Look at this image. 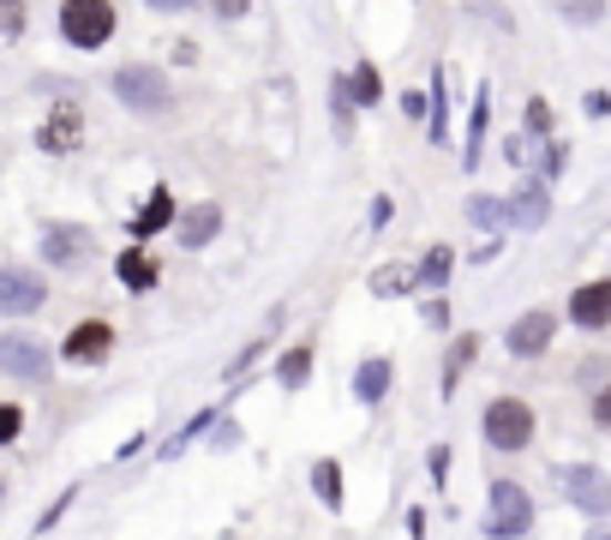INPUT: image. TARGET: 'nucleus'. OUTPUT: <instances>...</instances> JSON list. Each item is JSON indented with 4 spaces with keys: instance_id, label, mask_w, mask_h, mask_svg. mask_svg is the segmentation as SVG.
<instances>
[{
    "instance_id": "nucleus-15",
    "label": "nucleus",
    "mask_w": 611,
    "mask_h": 540,
    "mask_svg": "<svg viewBox=\"0 0 611 540\" xmlns=\"http://www.w3.org/2000/svg\"><path fill=\"white\" fill-rule=\"evenodd\" d=\"M169 223H174V193H169V186H156L151 204L139 211V223H132V241H151L156 228H169Z\"/></svg>"
},
{
    "instance_id": "nucleus-9",
    "label": "nucleus",
    "mask_w": 611,
    "mask_h": 540,
    "mask_svg": "<svg viewBox=\"0 0 611 540\" xmlns=\"http://www.w3.org/2000/svg\"><path fill=\"white\" fill-rule=\"evenodd\" d=\"M49 300V288H42V276L31 271H0V313H37V306Z\"/></svg>"
},
{
    "instance_id": "nucleus-11",
    "label": "nucleus",
    "mask_w": 611,
    "mask_h": 540,
    "mask_svg": "<svg viewBox=\"0 0 611 540\" xmlns=\"http://www.w3.org/2000/svg\"><path fill=\"white\" fill-rule=\"evenodd\" d=\"M503 211H510V223H516V228H540L546 216H551V193H546V174H533V181H521V186H516V198L503 204Z\"/></svg>"
},
{
    "instance_id": "nucleus-38",
    "label": "nucleus",
    "mask_w": 611,
    "mask_h": 540,
    "mask_svg": "<svg viewBox=\"0 0 611 540\" xmlns=\"http://www.w3.org/2000/svg\"><path fill=\"white\" fill-rule=\"evenodd\" d=\"M0 499H7V480H0Z\"/></svg>"
},
{
    "instance_id": "nucleus-13",
    "label": "nucleus",
    "mask_w": 611,
    "mask_h": 540,
    "mask_svg": "<svg viewBox=\"0 0 611 540\" xmlns=\"http://www.w3.org/2000/svg\"><path fill=\"white\" fill-rule=\"evenodd\" d=\"M174 228H181V246H211L222 228V204H192L186 216H174Z\"/></svg>"
},
{
    "instance_id": "nucleus-14",
    "label": "nucleus",
    "mask_w": 611,
    "mask_h": 540,
    "mask_svg": "<svg viewBox=\"0 0 611 540\" xmlns=\"http://www.w3.org/2000/svg\"><path fill=\"white\" fill-rule=\"evenodd\" d=\"M84 253H91V235H84V228H49V241H42V258H49V265H79Z\"/></svg>"
},
{
    "instance_id": "nucleus-12",
    "label": "nucleus",
    "mask_w": 611,
    "mask_h": 540,
    "mask_svg": "<svg viewBox=\"0 0 611 540\" xmlns=\"http://www.w3.org/2000/svg\"><path fill=\"white\" fill-rule=\"evenodd\" d=\"M570 318L581 330H605L611 325V283H581L570 300Z\"/></svg>"
},
{
    "instance_id": "nucleus-31",
    "label": "nucleus",
    "mask_w": 611,
    "mask_h": 540,
    "mask_svg": "<svg viewBox=\"0 0 611 540\" xmlns=\"http://www.w3.org/2000/svg\"><path fill=\"white\" fill-rule=\"evenodd\" d=\"M426 109H431V91H420V84H414V91H401V114H408V121H420Z\"/></svg>"
},
{
    "instance_id": "nucleus-21",
    "label": "nucleus",
    "mask_w": 611,
    "mask_h": 540,
    "mask_svg": "<svg viewBox=\"0 0 611 540\" xmlns=\"http://www.w3.org/2000/svg\"><path fill=\"white\" fill-rule=\"evenodd\" d=\"M312 487H318V499L330 505V510H342V469H336L330 457H324V462H312Z\"/></svg>"
},
{
    "instance_id": "nucleus-28",
    "label": "nucleus",
    "mask_w": 611,
    "mask_h": 540,
    "mask_svg": "<svg viewBox=\"0 0 611 540\" xmlns=\"http://www.w3.org/2000/svg\"><path fill=\"white\" fill-rule=\"evenodd\" d=\"M473 355H480V343H473V337H461V343L450 348V367H444V390H456V373H461V360H473Z\"/></svg>"
},
{
    "instance_id": "nucleus-8",
    "label": "nucleus",
    "mask_w": 611,
    "mask_h": 540,
    "mask_svg": "<svg viewBox=\"0 0 611 540\" xmlns=\"http://www.w3.org/2000/svg\"><path fill=\"white\" fill-rule=\"evenodd\" d=\"M114 348V325H102V318H84V325H72V337L61 343V355L72 367H96V360H109Z\"/></svg>"
},
{
    "instance_id": "nucleus-17",
    "label": "nucleus",
    "mask_w": 611,
    "mask_h": 540,
    "mask_svg": "<svg viewBox=\"0 0 611 540\" xmlns=\"http://www.w3.org/2000/svg\"><path fill=\"white\" fill-rule=\"evenodd\" d=\"M384 390H390V360H360V373H354V397L360 403H384Z\"/></svg>"
},
{
    "instance_id": "nucleus-35",
    "label": "nucleus",
    "mask_w": 611,
    "mask_h": 540,
    "mask_svg": "<svg viewBox=\"0 0 611 540\" xmlns=\"http://www.w3.org/2000/svg\"><path fill=\"white\" fill-rule=\"evenodd\" d=\"M593 420H600V427H611V390H600V397H593Z\"/></svg>"
},
{
    "instance_id": "nucleus-7",
    "label": "nucleus",
    "mask_w": 611,
    "mask_h": 540,
    "mask_svg": "<svg viewBox=\"0 0 611 540\" xmlns=\"http://www.w3.org/2000/svg\"><path fill=\"white\" fill-rule=\"evenodd\" d=\"M0 373H12L19 385H42L49 378V348L31 337H0Z\"/></svg>"
},
{
    "instance_id": "nucleus-19",
    "label": "nucleus",
    "mask_w": 611,
    "mask_h": 540,
    "mask_svg": "<svg viewBox=\"0 0 611 540\" xmlns=\"http://www.w3.org/2000/svg\"><path fill=\"white\" fill-rule=\"evenodd\" d=\"M354 102H360V109H378V102H384V79H378V67H371V61H360V67H354Z\"/></svg>"
},
{
    "instance_id": "nucleus-16",
    "label": "nucleus",
    "mask_w": 611,
    "mask_h": 540,
    "mask_svg": "<svg viewBox=\"0 0 611 540\" xmlns=\"http://www.w3.org/2000/svg\"><path fill=\"white\" fill-rule=\"evenodd\" d=\"M114 271H121V283L132 288V295L156 288V258H151V253H139V246H126V253L114 258Z\"/></svg>"
},
{
    "instance_id": "nucleus-10",
    "label": "nucleus",
    "mask_w": 611,
    "mask_h": 540,
    "mask_svg": "<svg viewBox=\"0 0 611 540\" xmlns=\"http://www.w3.org/2000/svg\"><path fill=\"white\" fill-rule=\"evenodd\" d=\"M551 330H558V318H551V313H546V306H540V313H521V318H516V325H510V337H503V343H510V355H521V360H533V355H546V343H551Z\"/></svg>"
},
{
    "instance_id": "nucleus-29",
    "label": "nucleus",
    "mask_w": 611,
    "mask_h": 540,
    "mask_svg": "<svg viewBox=\"0 0 611 540\" xmlns=\"http://www.w3.org/2000/svg\"><path fill=\"white\" fill-rule=\"evenodd\" d=\"M24 31V0H0V37H19Z\"/></svg>"
},
{
    "instance_id": "nucleus-3",
    "label": "nucleus",
    "mask_w": 611,
    "mask_h": 540,
    "mask_svg": "<svg viewBox=\"0 0 611 540\" xmlns=\"http://www.w3.org/2000/svg\"><path fill=\"white\" fill-rule=\"evenodd\" d=\"M486 445L491 450H528L533 445V408L521 403V397H498L486 408Z\"/></svg>"
},
{
    "instance_id": "nucleus-37",
    "label": "nucleus",
    "mask_w": 611,
    "mask_h": 540,
    "mask_svg": "<svg viewBox=\"0 0 611 540\" xmlns=\"http://www.w3.org/2000/svg\"><path fill=\"white\" fill-rule=\"evenodd\" d=\"M588 540H611V529H593V534H588Z\"/></svg>"
},
{
    "instance_id": "nucleus-5",
    "label": "nucleus",
    "mask_w": 611,
    "mask_h": 540,
    "mask_svg": "<svg viewBox=\"0 0 611 540\" xmlns=\"http://www.w3.org/2000/svg\"><path fill=\"white\" fill-rule=\"evenodd\" d=\"M37 144L49 156H67V151H79L84 144V109L72 96H54V109L42 114V126H37Z\"/></svg>"
},
{
    "instance_id": "nucleus-18",
    "label": "nucleus",
    "mask_w": 611,
    "mask_h": 540,
    "mask_svg": "<svg viewBox=\"0 0 611 540\" xmlns=\"http://www.w3.org/2000/svg\"><path fill=\"white\" fill-rule=\"evenodd\" d=\"M426 133L431 144H450V102H444V72L431 79V109H426Z\"/></svg>"
},
{
    "instance_id": "nucleus-25",
    "label": "nucleus",
    "mask_w": 611,
    "mask_h": 540,
    "mask_svg": "<svg viewBox=\"0 0 611 540\" xmlns=\"http://www.w3.org/2000/svg\"><path fill=\"white\" fill-rule=\"evenodd\" d=\"M570 24H600L605 19V0H551Z\"/></svg>"
},
{
    "instance_id": "nucleus-34",
    "label": "nucleus",
    "mask_w": 611,
    "mask_h": 540,
    "mask_svg": "<svg viewBox=\"0 0 611 540\" xmlns=\"http://www.w3.org/2000/svg\"><path fill=\"white\" fill-rule=\"evenodd\" d=\"M211 7H216V12H222V19H241V12H246V7H252V0H211Z\"/></svg>"
},
{
    "instance_id": "nucleus-4",
    "label": "nucleus",
    "mask_w": 611,
    "mask_h": 540,
    "mask_svg": "<svg viewBox=\"0 0 611 540\" xmlns=\"http://www.w3.org/2000/svg\"><path fill=\"white\" fill-rule=\"evenodd\" d=\"M533 529V499L516 487V480H491V517H486V534L498 540H516Z\"/></svg>"
},
{
    "instance_id": "nucleus-32",
    "label": "nucleus",
    "mask_w": 611,
    "mask_h": 540,
    "mask_svg": "<svg viewBox=\"0 0 611 540\" xmlns=\"http://www.w3.org/2000/svg\"><path fill=\"white\" fill-rule=\"evenodd\" d=\"M528 133H551V109H546L540 96L528 102Z\"/></svg>"
},
{
    "instance_id": "nucleus-33",
    "label": "nucleus",
    "mask_w": 611,
    "mask_h": 540,
    "mask_svg": "<svg viewBox=\"0 0 611 540\" xmlns=\"http://www.w3.org/2000/svg\"><path fill=\"white\" fill-rule=\"evenodd\" d=\"M563 163H570V151H563V144H546V163H540L546 181H551V174H563Z\"/></svg>"
},
{
    "instance_id": "nucleus-23",
    "label": "nucleus",
    "mask_w": 611,
    "mask_h": 540,
    "mask_svg": "<svg viewBox=\"0 0 611 540\" xmlns=\"http://www.w3.org/2000/svg\"><path fill=\"white\" fill-rule=\"evenodd\" d=\"M330 109H336V133L348 139V133H354V84H348V79L330 84Z\"/></svg>"
},
{
    "instance_id": "nucleus-1",
    "label": "nucleus",
    "mask_w": 611,
    "mask_h": 540,
    "mask_svg": "<svg viewBox=\"0 0 611 540\" xmlns=\"http://www.w3.org/2000/svg\"><path fill=\"white\" fill-rule=\"evenodd\" d=\"M114 96H121V109H132V114H169V109H174L169 72H162V67H144V61L114 67Z\"/></svg>"
},
{
    "instance_id": "nucleus-6",
    "label": "nucleus",
    "mask_w": 611,
    "mask_h": 540,
    "mask_svg": "<svg viewBox=\"0 0 611 540\" xmlns=\"http://www.w3.org/2000/svg\"><path fill=\"white\" fill-rule=\"evenodd\" d=\"M558 492H563L570 505L593 510V517H600V510H611V480L593 469V462H563V469H558Z\"/></svg>"
},
{
    "instance_id": "nucleus-2",
    "label": "nucleus",
    "mask_w": 611,
    "mask_h": 540,
    "mask_svg": "<svg viewBox=\"0 0 611 540\" xmlns=\"http://www.w3.org/2000/svg\"><path fill=\"white\" fill-rule=\"evenodd\" d=\"M61 37L72 49H102L114 37V0H61Z\"/></svg>"
},
{
    "instance_id": "nucleus-26",
    "label": "nucleus",
    "mask_w": 611,
    "mask_h": 540,
    "mask_svg": "<svg viewBox=\"0 0 611 540\" xmlns=\"http://www.w3.org/2000/svg\"><path fill=\"white\" fill-rule=\"evenodd\" d=\"M486 109H491V96L480 91V96H473V126H468V169L480 163V139H486Z\"/></svg>"
},
{
    "instance_id": "nucleus-27",
    "label": "nucleus",
    "mask_w": 611,
    "mask_h": 540,
    "mask_svg": "<svg viewBox=\"0 0 611 540\" xmlns=\"http://www.w3.org/2000/svg\"><path fill=\"white\" fill-rule=\"evenodd\" d=\"M468 216H473L480 228H503V223H510V211H503L498 198H473V204H468Z\"/></svg>"
},
{
    "instance_id": "nucleus-30",
    "label": "nucleus",
    "mask_w": 611,
    "mask_h": 540,
    "mask_svg": "<svg viewBox=\"0 0 611 540\" xmlns=\"http://www.w3.org/2000/svg\"><path fill=\"white\" fill-rule=\"evenodd\" d=\"M19 432H24V415H19L12 403H0V445H12Z\"/></svg>"
},
{
    "instance_id": "nucleus-22",
    "label": "nucleus",
    "mask_w": 611,
    "mask_h": 540,
    "mask_svg": "<svg viewBox=\"0 0 611 540\" xmlns=\"http://www.w3.org/2000/svg\"><path fill=\"white\" fill-rule=\"evenodd\" d=\"M408 283H420V271H408V265H384L378 276H371V295H384V300H390V295H401Z\"/></svg>"
},
{
    "instance_id": "nucleus-36",
    "label": "nucleus",
    "mask_w": 611,
    "mask_h": 540,
    "mask_svg": "<svg viewBox=\"0 0 611 540\" xmlns=\"http://www.w3.org/2000/svg\"><path fill=\"white\" fill-rule=\"evenodd\" d=\"M144 7H156V12H186L192 0H144Z\"/></svg>"
},
{
    "instance_id": "nucleus-20",
    "label": "nucleus",
    "mask_w": 611,
    "mask_h": 540,
    "mask_svg": "<svg viewBox=\"0 0 611 540\" xmlns=\"http://www.w3.org/2000/svg\"><path fill=\"white\" fill-rule=\"evenodd\" d=\"M276 378H282L288 390H301L306 378H312V348H306V343H301V348H288V355H282V367H276Z\"/></svg>"
},
{
    "instance_id": "nucleus-24",
    "label": "nucleus",
    "mask_w": 611,
    "mask_h": 540,
    "mask_svg": "<svg viewBox=\"0 0 611 540\" xmlns=\"http://www.w3.org/2000/svg\"><path fill=\"white\" fill-rule=\"evenodd\" d=\"M444 283H450V246H431L420 265V288H444Z\"/></svg>"
}]
</instances>
